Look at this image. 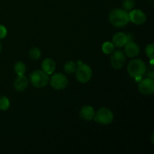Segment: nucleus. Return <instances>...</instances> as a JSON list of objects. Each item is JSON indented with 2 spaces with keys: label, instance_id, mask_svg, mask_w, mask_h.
Masks as SVG:
<instances>
[{
  "label": "nucleus",
  "instance_id": "1",
  "mask_svg": "<svg viewBox=\"0 0 154 154\" xmlns=\"http://www.w3.org/2000/svg\"><path fill=\"white\" fill-rule=\"evenodd\" d=\"M146 70L147 67L145 63L140 59L131 60L128 65L127 71L129 75L138 82L142 79V77L146 73Z\"/></svg>",
  "mask_w": 154,
  "mask_h": 154
},
{
  "label": "nucleus",
  "instance_id": "16",
  "mask_svg": "<svg viewBox=\"0 0 154 154\" xmlns=\"http://www.w3.org/2000/svg\"><path fill=\"white\" fill-rule=\"evenodd\" d=\"M14 69V72L17 75H23L26 72V66L22 62H17V63H15Z\"/></svg>",
  "mask_w": 154,
  "mask_h": 154
},
{
  "label": "nucleus",
  "instance_id": "10",
  "mask_svg": "<svg viewBox=\"0 0 154 154\" xmlns=\"http://www.w3.org/2000/svg\"><path fill=\"white\" fill-rule=\"evenodd\" d=\"M128 14H129V21L136 25H141L144 23L147 20L145 14L140 9L131 11Z\"/></svg>",
  "mask_w": 154,
  "mask_h": 154
},
{
  "label": "nucleus",
  "instance_id": "22",
  "mask_svg": "<svg viewBox=\"0 0 154 154\" xmlns=\"http://www.w3.org/2000/svg\"><path fill=\"white\" fill-rule=\"evenodd\" d=\"M7 29H6L5 26L3 25H0V39H3L6 37L7 35Z\"/></svg>",
  "mask_w": 154,
  "mask_h": 154
},
{
  "label": "nucleus",
  "instance_id": "3",
  "mask_svg": "<svg viewBox=\"0 0 154 154\" xmlns=\"http://www.w3.org/2000/svg\"><path fill=\"white\" fill-rule=\"evenodd\" d=\"M77 68L75 71L76 79L81 84H86L90 81L93 75L92 69L88 65L85 64L81 61L77 62Z\"/></svg>",
  "mask_w": 154,
  "mask_h": 154
},
{
  "label": "nucleus",
  "instance_id": "11",
  "mask_svg": "<svg viewBox=\"0 0 154 154\" xmlns=\"http://www.w3.org/2000/svg\"><path fill=\"white\" fill-rule=\"evenodd\" d=\"M139 53L140 47L138 46V44L135 43L134 41H131L125 45V54L128 57L133 58V57H137Z\"/></svg>",
  "mask_w": 154,
  "mask_h": 154
},
{
  "label": "nucleus",
  "instance_id": "4",
  "mask_svg": "<svg viewBox=\"0 0 154 154\" xmlns=\"http://www.w3.org/2000/svg\"><path fill=\"white\" fill-rule=\"evenodd\" d=\"M29 78L31 84L37 88H42V87H45L48 84L50 80L48 74H46L42 70L34 71L30 75Z\"/></svg>",
  "mask_w": 154,
  "mask_h": 154
},
{
  "label": "nucleus",
  "instance_id": "6",
  "mask_svg": "<svg viewBox=\"0 0 154 154\" xmlns=\"http://www.w3.org/2000/svg\"><path fill=\"white\" fill-rule=\"evenodd\" d=\"M69 80L65 75L62 73H57L52 75L51 78V85L54 90H61L67 87Z\"/></svg>",
  "mask_w": 154,
  "mask_h": 154
},
{
  "label": "nucleus",
  "instance_id": "21",
  "mask_svg": "<svg viewBox=\"0 0 154 154\" xmlns=\"http://www.w3.org/2000/svg\"><path fill=\"white\" fill-rule=\"evenodd\" d=\"M145 52L147 57L150 58V60H153L154 57V45L153 44H149L146 46Z\"/></svg>",
  "mask_w": 154,
  "mask_h": 154
},
{
  "label": "nucleus",
  "instance_id": "8",
  "mask_svg": "<svg viewBox=\"0 0 154 154\" xmlns=\"http://www.w3.org/2000/svg\"><path fill=\"white\" fill-rule=\"evenodd\" d=\"M133 41V35L132 34L126 35L124 32L116 33L112 38V43L114 47L117 48H123L128 42Z\"/></svg>",
  "mask_w": 154,
  "mask_h": 154
},
{
  "label": "nucleus",
  "instance_id": "17",
  "mask_svg": "<svg viewBox=\"0 0 154 154\" xmlns=\"http://www.w3.org/2000/svg\"><path fill=\"white\" fill-rule=\"evenodd\" d=\"M102 50L104 54H111L114 51V45L112 42H106L102 45Z\"/></svg>",
  "mask_w": 154,
  "mask_h": 154
},
{
  "label": "nucleus",
  "instance_id": "14",
  "mask_svg": "<svg viewBox=\"0 0 154 154\" xmlns=\"http://www.w3.org/2000/svg\"><path fill=\"white\" fill-rule=\"evenodd\" d=\"M42 69L48 75H52L56 69L55 62L51 58L45 59L42 63Z\"/></svg>",
  "mask_w": 154,
  "mask_h": 154
},
{
  "label": "nucleus",
  "instance_id": "12",
  "mask_svg": "<svg viewBox=\"0 0 154 154\" xmlns=\"http://www.w3.org/2000/svg\"><path fill=\"white\" fill-rule=\"evenodd\" d=\"M95 110L90 105H84L80 111V117L84 120L90 121L94 118Z\"/></svg>",
  "mask_w": 154,
  "mask_h": 154
},
{
  "label": "nucleus",
  "instance_id": "19",
  "mask_svg": "<svg viewBox=\"0 0 154 154\" xmlns=\"http://www.w3.org/2000/svg\"><path fill=\"white\" fill-rule=\"evenodd\" d=\"M10 107V101L6 96H2L0 98V110L1 111H7Z\"/></svg>",
  "mask_w": 154,
  "mask_h": 154
},
{
  "label": "nucleus",
  "instance_id": "13",
  "mask_svg": "<svg viewBox=\"0 0 154 154\" xmlns=\"http://www.w3.org/2000/svg\"><path fill=\"white\" fill-rule=\"evenodd\" d=\"M28 86V79L24 75H17L14 83V87L17 91L23 92L26 89Z\"/></svg>",
  "mask_w": 154,
  "mask_h": 154
},
{
  "label": "nucleus",
  "instance_id": "15",
  "mask_svg": "<svg viewBox=\"0 0 154 154\" xmlns=\"http://www.w3.org/2000/svg\"><path fill=\"white\" fill-rule=\"evenodd\" d=\"M76 68L77 64L73 61H68L67 63H66V64L64 65L65 72L69 74V75L75 73V71H76Z\"/></svg>",
  "mask_w": 154,
  "mask_h": 154
},
{
  "label": "nucleus",
  "instance_id": "23",
  "mask_svg": "<svg viewBox=\"0 0 154 154\" xmlns=\"http://www.w3.org/2000/svg\"><path fill=\"white\" fill-rule=\"evenodd\" d=\"M2 44L1 42H0V53L2 52Z\"/></svg>",
  "mask_w": 154,
  "mask_h": 154
},
{
  "label": "nucleus",
  "instance_id": "2",
  "mask_svg": "<svg viewBox=\"0 0 154 154\" xmlns=\"http://www.w3.org/2000/svg\"><path fill=\"white\" fill-rule=\"evenodd\" d=\"M109 20L116 27L125 26L129 22V14L124 9L115 8L110 13Z\"/></svg>",
  "mask_w": 154,
  "mask_h": 154
},
{
  "label": "nucleus",
  "instance_id": "5",
  "mask_svg": "<svg viewBox=\"0 0 154 154\" xmlns=\"http://www.w3.org/2000/svg\"><path fill=\"white\" fill-rule=\"evenodd\" d=\"M95 121L100 123L102 125H108L112 123L114 120V114L110 109L106 108H102L98 110L95 113L94 118Z\"/></svg>",
  "mask_w": 154,
  "mask_h": 154
},
{
  "label": "nucleus",
  "instance_id": "9",
  "mask_svg": "<svg viewBox=\"0 0 154 154\" xmlns=\"http://www.w3.org/2000/svg\"><path fill=\"white\" fill-rule=\"evenodd\" d=\"M126 63V57L122 51H117L112 54L111 57V64L115 69H120Z\"/></svg>",
  "mask_w": 154,
  "mask_h": 154
},
{
  "label": "nucleus",
  "instance_id": "18",
  "mask_svg": "<svg viewBox=\"0 0 154 154\" xmlns=\"http://www.w3.org/2000/svg\"><path fill=\"white\" fill-rule=\"evenodd\" d=\"M29 56L32 60H38L42 56V52L38 48H32L29 52Z\"/></svg>",
  "mask_w": 154,
  "mask_h": 154
},
{
  "label": "nucleus",
  "instance_id": "20",
  "mask_svg": "<svg viewBox=\"0 0 154 154\" xmlns=\"http://www.w3.org/2000/svg\"><path fill=\"white\" fill-rule=\"evenodd\" d=\"M135 5V0H123V7L126 11H130Z\"/></svg>",
  "mask_w": 154,
  "mask_h": 154
},
{
  "label": "nucleus",
  "instance_id": "7",
  "mask_svg": "<svg viewBox=\"0 0 154 154\" xmlns=\"http://www.w3.org/2000/svg\"><path fill=\"white\" fill-rule=\"evenodd\" d=\"M138 90L144 96L151 95L154 92V81L152 78L141 79L138 84Z\"/></svg>",
  "mask_w": 154,
  "mask_h": 154
}]
</instances>
